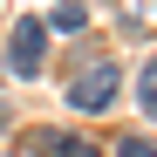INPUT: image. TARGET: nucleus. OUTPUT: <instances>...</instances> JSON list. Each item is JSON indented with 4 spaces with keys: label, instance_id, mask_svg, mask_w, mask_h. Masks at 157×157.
Segmentation results:
<instances>
[{
    "label": "nucleus",
    "instance_id": "f257e3e1",
    "mask_svg": "<svg viewBox=\"0 0 157 157\" xmlns=\"http://www.w3.org/2000/svg\"><path fill=\"white\" fill-rule=\"evenodd\" d=\"M41 62H48V21L41 14H21L14 34H7V68L14 75H41Z\"/></svg>",
    "mask_w": 157,
    "mask_h": 157
},
{
    "label": "nucleus",
    "instance_id": "f03ea898",
    "mask_svg": "<svg viewBox=\"0 0 157 157\" xmlns=\"http://www.w3.org/2000/svg\"><path fill=\"white\" fill-rule=\"evenodd\" d=\"M116 89H123L116 62H82V75L68 82V102H75V109H109V102H116Z\"/></svg>",
    "mask_w": 157,
    "mask_h": 157
},
{
    "label": "nucleus",
    "instance_id": "7ed1b4c3",
    "mask_svg": "<svg viewBox=\"0 0 157 157\" xmlns=\"http://www.w3.org/2000/svg\"><path fill=\"white\" fill-rule=\"evenodd\" d=\"M34 157H102V150L82 144V137H68V130H41V137H34Z\"/></svg>",
    "mask_w": 157,
    "mask_h": 157
},
{
    "label": "nucleus",
    "instance_id": "20e7f679",
    "mask_svg": "<svg viewBox=\"0 0 157 157\" xmlns=\"http://www.w3.org/2000/svg\"><path fill=\"white\" fill-rule=\"evenodd\" d=\"M137 102H144V116L157 123V55L144 62V82H137Z\"/></svg>",
    "mask_w": 157,
    "mask_h": 157
},
{
    "label": "nucleus",
    "instance_id": "39448f33",
    "mask_svg": "<svg viewBox=\"0 0 157 157\" xmlns=\"http://www.w3.org/2000/svg\"><path fill=\"white\" fill-rule=\"evenodd\" d=\"M82 21H89L82 7H55V28H62V34H82Z\"/></svg>",
    "mask_w": 157,
    "mask_h": 157
},
{
    "label": "nucleus",
    "instance_id": "423d86ee",
    "mask_svg": "<svg viewBox=\"0 0 157 157\" xmlns=\"http://www.w3.org/2000/svg\"><path fill=\"white\" fill-rule=\"evenodd\" d=\"M116 157H157V144H150V137H123V144H116Z\"/></svg>",
    "mask_w": 157,
    "mask_h": 157
}]
</instances>
